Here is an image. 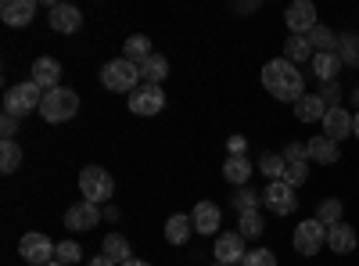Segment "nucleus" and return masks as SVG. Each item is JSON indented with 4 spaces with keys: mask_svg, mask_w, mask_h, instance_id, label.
<instances>
[{
    "mask_svg": "<svg viewBox=\"0 0 359 266\" xmlns=\"http://www.w3.org/2000/svg\"><path fill=\"white\" fill-rule=\"evenodd\" d=\"M216 266H223V262H216Z\"/></svg>",
    "mask_w": 359,
    "mask_h": 266,
    "instance_id": "nucleus-47",
    "label": "nucleus"
},
{
    "mask_svg": "<svg viewBox=\"0 0 359 266\" xmlns=\"http://www.w3.org/2000/svg\"><path fill=\"white\" fill-rule=\"evenodd\" d=\"M123 266H147L144 259H130V262H123Z\"/></svg>",
    "mask_w": 359,
    "mask_h": 266,
    "instance_id": "nucleus-44",
    "label": "nucleus"
},
{
    "mask_svg": "<svg viewBox=\"0 0 359 266\" xmlns=\"http://www.w3.org/2000/svg\"><path fill=\"white\" fill-rule=\"evenodd\" d=\"M155 51H151V40H147V36H130L126 40V47H123V58H130V62L133 65H140V62H147V58H151Z\"/></svg>",
    "mask_w": 359,
    "mask_h": 266,
    "instance_id": "nucleus-27",
    "label": "nucleus"
},
{
    "mask_svg": "<svg viewBox=\"0 0 359 266\" xmlns=\"http://www.w3.org/2000/svg\"><path fill=\"white\" fill-rule=\"evenodd\" d=\"M327 115V101L320 94H306L302 101H294V119L298 123H323Z\"/></svg>",
    "mask_w": 359,
    "mask_h": 266,
    "instance_id": "nucleus-20",
    "label": "nucleus"
},
{
    "mask_svg": "<svg viewBox=\"0 0 359 266\" xmlns=\"http://www.w3.org/2000/svg\"><path fill=\"white\" fill-rule=\"evenodd\" d=\"M101 252H104L108 259H115L118 266L133 259V252H130V241L123 238V234H108V238H104V245H101Z\"/></svg>",
    "mask_w": 359,
    "mask_h": 266,
    "instance_id": "nucleus-26",
    "label": "nucleus"
},
{
    "mask_svg": "<svg viewBox=\"0 0 359 266\" xmlns=\"http://www.w3.org/2000/svg\"><path fill=\"white\" fill-rule=\"evenodd\" d=\"M338 140H331V137H313L309 140V159L313 162H320V166H334L338 162Z\"/></svg>",
    "mask_w": 359,
    "mask_h": 266,
    "instance_id": "nucleus-22",
    "label": "nucleus"
},
{
    "mask_svg": "<svg viewBox=\"0 0 359 266\" xmlns=\"http://www.w3.org/2000/svg\"><path fill=\"white\" fill-rule=\"evenodd\" d=\"M79 112V94L69 91V86H57V91H47L43 94V105H40V115L47 123H69L72 115Z\"/></svg>",
    "mask_w": 359,
    "mask_h": 266,
    "instance_id": "nucleus-2",
    "label": "nucleus"
},
{
    "mask_svg": "<svg viewBox=\"0 0 359 266\" xmlns=\"http://www.w3.org/2000/svg\"><path fill=\"white\" fill-rule=\"evenodd\" d=\"M313 44H309V36H287V44H284V58L291 65H298V62H313Z\"/></svg>",
    "mask_w": 359,
    "mask_h": 266,
    "instance_id": "nucleus-24",
    "label": "nucleus"
},
{
    "mask_svg": "<svg viewBox=\"0 0 359 266\" xmlns=\"http://www.w3.org/2000/svg\"><path fill=\"white\" fill-rule=\"evenodd\" d=\"M284 169H287V162H284V155H277V152H266V155L259 159V173L269 176V184L284 180Z\"/></svg>",
    "mask_w": 359,
    "mask_h": 266,
    "instance_id": "nucleus-28",
    "label": "nucleus"
},
{
    "mask_svg": "<svg viewBox=\"0 0 359 266\" xmlns=\"http://www.w3.org/2000/svg\"><path fill=\"white\" fill-rule=\"evenodd\" d=\"M79 25H83V15H79L76 4H50V29L54 33L69 36V33H79Z\"/></svg>",
    "mask_w": 359,
    "mask_h": 266,
    "instance_id": "nucleus-13",
    "label": "nucleus"
},
{
    "mask_svg": "<svg viewBox=\"0 0 359 266\" xmlns=\"http://www.w3.org/2000/svg\"><path fill=\"white\" fill-rule=\"evenodd\" d=\"M191 234H194V220H191L187 213H172V216L165 220V241H169V245H187Z\"/></svg>",
    "mask_w": 359,
    "mask_h": 266,
    "instance_id": "nucleus-19",
    "label": "nucleus"
},
{
    "mask_svg": "<svg viewBox=\"0 0 359 266\" xmlns=\"http://www.w3.org/2000/svg\"><path fill=\"white\" fill-rule=\"evenodd\" d=\"M327 245H331L334 255H348V252H355V245H359L355 227H348L345 220L334 223V227H327Z\"/></svg>",
    "mask_w": 359,
    "mask_h": 266,
    "instance_id": "nucleus-17",
    "label": "nucleus"
},
{
    "mask_svg": "<svg viewBox=\"0 0 359 266\" xmlns=\"http://www.w3.org/2000/svg\"><path fill=\"white\" fill-rule=\"evenodd\" d=\"M309 44H313L316 54L338 51V36H334V29H327V25H316V29H313V33H309Z\"/></svg>",
    "mask_w": 359,
    "mask_h": 266,
    "instance_id": "nucleus-32",
    "label": "nucleus"
},
{
    "mask_svg": "<svg viewBox=\"0 0 359 266\" xmlns=\"http://www.w3.org/2000/svg\"><path fill=\"white\" fill-rule=\"evenodd\" d=\"M352 133V115L345 112V108H327V115H323V137H331V140H345Z\"/></svg>",
    "mask_w": 359,
    "mask_h": 266,
    "instance_id": "nucleus-18",
    "label": "nucleus"
},
{
    "mask_svg": "<svg viewBox=\"0 0 359 266\" xmlns=\"http://www.w3.org/2000/svg\"><path fill=\"white\" fill-rule=\"evenodd\" d=\"M18 166H22V144L4 140L0 144V173H15Z\"/></svg>",
    "mask_w": 359,
    "mask_h": 266,
    "instance_id": "nucleus-31",
    "label": "nucleus"
},
{
    "mask_svg": "<svg viewBox=\"0 0 359 266\" xmlns=\"http://www.w3.org/2000/svg\"><path fill=\"white\" fill-rule=\"evenodd\" d=\"M280 155H284V162H309V144L291 140V144L280 147Z\"/></svg>",
    "mask_w": 359,
    "mask_h": 266,
    "instance_id": "nucleus-37",
    "label": "nucleus"
},
{
    "mask_svg": "<svg viewBox=\"0 0 359 266\" xmlns=\"http://www.w3.org/2000/svg\"><path fill=\"white\" fill-rule=\"evenodd\" d=\"M50 266H65V262H57V259H54V262H50Z\"/></svg>",
    "mask_w": 359,
    "mask_h": 266,
    "instance_id": "nucleus-46",
    "label": "nucleus"
},
{
    "mask_svg": "<svg viewBox=\"0 0 359 266\" xmlns=\"http://www.w3.org/2000/svg\"><path fill=\"white\" fill-rule=\"evenodd\" d=\"M57 252V245L47 238V234H40V230H29V234H22V241H18V255L29 262V266H50L54 255Z\"/></svg>",
    "mask_w": 359,
    "mask_h": 266,
    "instance_id": "nucleus-6",
    "label": "nucleus"
},
{
    "mask_svg": "<svg viewBox=\"0 0 359 266\" xmlns=\"http://www.w3.org/2000/svg\"><path fill=\"white\" fill-rule=\"evenodd\" d=\"M137 79H140V69L130 62V58H115V62H108L101 69V83L108 86L111 94H133Z\"/></svg>",
    "mask_w": 359,
    "mask_h": 266,
    "instance_id": "nucleus-3",
    "label": "nucleus"
},
{
    "mask_svg": "<svg viewBox=\"0 0 359 266\" xmlns=\"http://www.w3.org/2000/svg\"><path fill=\"white\" fill-rule=\"evenodd\" d=\"M306 180H309V166H306V162H287L284 184H287V187H302Z\"/></svg>",
    "mask_w": 359,
    "mask_h": 266,
    "instance_id": "nucleus-36",
    "label": "nucleus"
},
{
    "mask_svg": "<svg viewBox=\"0 0 359 266\" xmlns=\"http://www.w3.org/2000/svg\"><path fill=\"white\" fill-rule=\"evenodd\" d=\"M309 65H313V76L320 83H334V76L341 69V58H338V51H323V54H313Z\"/></svg>",
    "mask_w": 359,
    "mask_h": 266,
    "instance_id": "nucleus-21",
    "label": "nucleus"
},
{
    "mask_svg": "<svg viewBox=\"0 0 359 266\" xmlns=\"http://www.w3.org/2000/svg\"><path fill=\"white\" fill-rule=\"evenodd\" d=\"M18 123H22V119H15V115H8V112H4V119H0V130H4V140H15V130H18Z\"/></svg>",
    "mask_w": 359,
    "mask_h": 266,
    "instance_id": "nucleus-40",
    "label": "nucleus"
},
{
    "mask_svg": "<svg viewBox=\"0 0 359 266\" xmlns=\"http://www.w3.org/2000/svg\"><path fill=\"white\" fill-rule=\"evenodd\" d=\"M86 266H118V262H115V259H108V255L101 252L97 259H86Z\"/></svg>",
    "mask_w": 359,
    "mask_h": 266,
    "instance_id": "nucleus-42",
    "label": "nucleus"
},
{
    "mask_svg": "<svg viewBox=\"0 0 359 266\" xmlns=\"http://www.w3.org/2000/svg\"><path fill=\"white\" fill-rule=\"evenodd\" d=\"M79 191H83V198L86 201H108L111 194H115V180L108 176V169H101V166H86L83 173H79Z\"/></svg>",
    "mask_w": 359,
    "mask_h": 266,
    "instance_id": "nucleus-5",
    "label": "nucleus"
},
{
    "mask_svg": "<svg viewBox=\"0 0 359 266\" xmlns=\"http://www.w3.org/2000/svg\"><path fill=\"white\" fill-rule=\"evenodd\" d=\"M191 220H194V230L198 234H219V227H223V213H219L216 201H198Z\"/></svg>",
    "mask_w": 359,
    "mask_h": 266,
    "instance_id": "nucleus-16",
    "label": "nucleus"
},
{
    "mask_svg": "<svg viewBox=\"0 0 359 266\" xmlns=\"http://www.w3.org/2000/svg\"><path fill=\"white\" fill-rule=\"evenodd\" d=\"M230 205H233L237 213H252V209H259V194H255V187H237L233 198H230Z\"/></svg>",
    "mask_w": 359,
    "mask_h": 266,
    "instance_id": "nucleus-34",
    "label": "nucleus"
},
{
    "mask_svg": "<svg viewBox=\"0 0 359 266\" xmlns=\"http://www.w3.org/2000/svg\"><path fill=\"white\" fill-rule=\"evenodd\" d=\"M284 22L291 29V36H309L316 29V4L313 0H294V4L284 11Z\"/></svg>",
    "mask_w": 359,
    "mask_h": 266,
    "instance_id": "nucleus-9",
    "label": "nucleus"
},
{
    "mask_svg": "<svg viewBox=\"0 0 359 266\" xmlns=\"http://www.w3.org/2000/svg\"><path fill=\"white\" fill-rule=\"evenodd\" d=\"M352 101H355V105H359V91H355V94H352Z\"/></svg>",
    "mask_w": 359,
    "mask_h": 266,
    "instance_id": "nucleus-45",
    "label": "nucleus"
},
{
    "mask_svg": "<svg viewBox=\"0 0 359 266\" xmlns=\"http://www.w3.org/2000/svg\"><path fill=\"white\" fill-rule=\"evenodd\" d=\"M33 15H36V0H4V4H0V18H4V25H11V29L29 25Z\"/></svg>",
    "mask_w": 359,
    "mask_h": 266,
    "instance_id": "nucleus-14",
    "label": "nucleus"
},
{
    "mask_svg": "<svg viewBox=\"0 0 359 266\" xmlns=\"http://www.w3.org/2000/svg\"><path fill=\"white\" fill-rule=\"evenodd\" d=\"M245 234V238H262L266 234V220H262V213L259 209H252V213H241V227H237Z\"/></svg>",
    "mask_w": 359,
    "mask_h": 266,
    "instance_id": "nucleus-33",
    "label": "nucleus"
},
{
    "mask_svg": "<svg viewBox=\"0 0 359 266\" xmlns=\"http://www.w3.org/2000/svg\"><path fill=\"white\" fill-rule=\"evenodd\" d=\"M137 69H140V79H144V83H155V86L169 76V62H165L162 54H151V58H147V62H140Z\"/></svg>",
    "mask_w": 359,
    "mask_h": 266,
    "instance_id": "nucleus-25",
    "label": "nucleus"
},
{
    "mask_svg": "<svg viewBox=\"0 0 359 266\" xmlns=\"http://www.w3.org/2000/svg\"><path fill=\"white\" fill-rule=\"evenodd\" d=\"M43 94H47V91H40L33 79H29V83H18V86H8V94H4V112L15 115V119H22V115L36 112V108L43 105Z\"/></svg>",
    "mask_w": 359,
    "mask_h": 266,
    "instance_id": "nucleus-4",
    "label": "nucleus"
},
{
    "mask_svg": "<svg viewBox=\"0 0 359 266\" xmlns=\"http://www.w3.org/2000/svg\"><path fill=\"white\" fill-rule=\"evenodd\" d=\"M341 213H345V205H341L338 198H323V201L316 205V220H320L323 227H334V223H341Z\"/></svg>",
    "mask_w": 359,
    "mask_h": 266,
    "instance_id": "nucleus-29",
    "label": "nucleus"
},
{
    "mask_svg": "<svg viewBox=\"0 0 359 266\" xmlns=\"http://www.w3.org/2000/svg\"><path fill=\"white\" fill-rule=\"evenodd\" d=\"M54 259L57 262H65V266H72V262H79L83 259V248H79V241H57V252H54Z\"/></svg>",
    "mask_w": 359,
    "mask_h": 266,
    "instance_id": "nucleus-35",
    "label": "nucleus"
},
{
    "mask_svg": "<svg viewBox=\"0 0 359 266\" xmlns=\"http://www.w3.org/2000/svg\"><path fill=\"white\" fill-rule=\"evenodd\" d=\"M241 266H277V255L269 252V248H252Z\"/></svg>",
    "mask_w": 359,
    "mask_h": 266,
    "instance_id": "nucleus-38",
    "label": "nucleus"
},
{
    "mask_svg": "<svg viewBox=\"0 0 359 266\" xmlns=\"http://www.w3.org/2000/svg\"><path fill=\"white\" fill-rule=\"evenodd\" d=\"M245 234L241 230H226L216 238V262L223 266H233V262H245Z\"/></svg>",
    "mask_w": 359,
    "mask_h": 266,
    "instance_id": "nucleus-10",
    "label": "nucleus"
},
{
    "mask_svg": "<svg viewBox=\"0 0 359 266\" xmlns=\"http://www.w3.org/2000/svg\"><path fill=\"white\" fill-rule=\"evenodd\" d=\"M101 223V209L94 201H76L72 209L65 213V230L72 234H83V230H94Z\"/></svg>",
    "mask_w": 359,
    "mask_h": 266,
    "instance_id": "nucleus-11",
    "label": "nucleus"
},
{
    "mask_svg": "<svg viewBox=\"0 0 359 266\" xmlns=\"http://www.w3.org/2000/svg\"><path fill=\"white\" fill-rule=\"evenodd\" d=\"M29 79H33L40 91H57V83H62V62H57V58H36Z\"/></svg>",
    "mask_w": 359,
    "mask_h": 266,
    "instance_id": "nucleus-15",
    "label": "nucleus"
},
{
    "mask_svg": "<svg viewBox=\"0 0 359 266\" xmlns=\"http://www.w3.org/2000/svg\"><path fill=\"white\" fill-rule=\"evenodd\" d=\"M262 86L269 91V98L277 101H302L306 98V79L298 72V65H291L287 58H273L262 65Z\"/></svg>",
    "mask_w": 359,
    "mask_h": 266,
    "instance_id": "nucleus-1",
    "label": "nucleus"
},
{
    "mask_svg": "<svg viewBox=\"0 0 359 266\" xmlns=\"http://www.w3.org/2000/svg\"><path fill=\"white\" fill-rule=\"evenodd\" d=\"M223 176H226L233 187H245V184L252 180V162H248L245 155H230V159L223 162Z\"/></svg>",
    "mask_w": 359,
    "mask_h": 266,
    "instance_id": "nucleus-23",
    "label": "nucleus"
},
{
    "mask_svg": "<svg viewBox=\"0 0 359 266\" xmlns=\"http://www.w3.org/2000/svg\"><path fill=\"white\" fill-rule=\"evenodd\" d=\"M266 205H269V213H277V216H291L298 209V198H294V187H287L284 180H273L266 187Z\"/></svg>",
    "mask_w": 359,
    "mask_h": 266,
    "instance_id": "nucleus-12",
    "label": "nucleus"
},
{
    "mask_svg": "<svg viewBox=\"0 0 359 266\" xmlns=\"http://www.w3.org/2000/svg\"><path fill=\"white\" fill-rule=\"evenodd\" d=\"M352 133H355V137H359V112H355V115H352Z\"/></svg>",
    "mask_w": 359,
    "mask_h": 266,
    "instance_id": "nucleus-43",
    "label": "nucleus"
},
{
    "mask_svg": "<svg viewBox=\"0 0 359 266\" xmlns=\"http://www.w3.org/2000/svg\"><path fill=\"white\" fill-rule=\"evenodd\" d=\"M165 108V91L162 86H155V83H144V86H137V91L130 94V112L133 115H158Z\"/></svg>",
    "mask_w": 359,
    "mask_h": 266,
    "instance_id": "nucleus-8",
    "label": "nucleus"
},
{
    "mask_svg": "<svg viewBox=\"0 0 359 266\" xmlns=\"http://www.w3.org/2000/svg\"><path fill=\"white\" fill-rule=\"evenodd\" d=\"M226 147H230V155H245V147H248V140H245L241 133H233V137L226 140Z\"/></svg>",
    "mask_w": 359,
    "mask_h": 266,
    "instance_id": "nucleus-41",
    "label": "nucleus"
},
{
    "mask_svg": "<svg viewBox=\"0 0 359 266\" xmlns=\"http://www.w3.org/2000/svg\"><path fill=\"white\" fill-rule=\"evenodd\" d=\"M294 252L298 255H306V259H313L323 245H327V227L320 223V220H306V223H298L294 227Z\"/></svg>",
    "mask_w": 359,
    "mask_h": 266,
    "instance_id": "nucleus-7",
    "label": "nucleus"
},
{
    "mask_svg": "<svg viewBox=\"0 0 359 266\" xmlns=\"http://www.w3.org/2000/svg\"><path fill=\"white\" fill-rule=\"evenodd\" d=\"M320 98L327 101V108H341V86H338V83H323Z\"/></svg>",
    "mask_w": 359,
    "mask_h": 266,
    "instance_id": "nucleus-39",
    "label": "nucleus"
},
{
    "mask_svg": "<svg viewBox=\"0 0 359 266\" xmlns=\"http://www.w3.org/2000/svg\"><path fill=\"white\" fill-rule=\"evenodd\" d=\"M338 58L345 65H359V33H341L338 36Z\"/></svg>",
    "mask_w": 359,
    "mask_h": 266,
    "instance_id": "nucleus-30",
    "label": "nucleus"
}]
</instances>
